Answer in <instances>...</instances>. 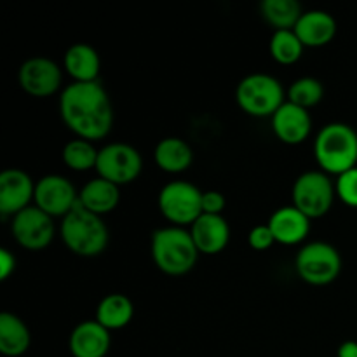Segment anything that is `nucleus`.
I'll return each mask as SVG.
<instances>
[{
  "mask_svg": "<svg viewBox=\"0 0 357 357\" xmlns=\"http://www.w3.org/2000/svg\"><path fill=\"white\" fill-rule=\"evenodd\" d=\"M59 114L75 138L98 142L114 128V105L100 82H72L59 96Z\"/></svg>",
  "mask_w": 357,
  "mask_h": 357,
  "instance_id": "obj_1",
  "label": "nucleus"
},
{
  "mask_svg": "<svg viewBox=\"0 0 357 357\" xmlns=\"http://www.w3.org/2000/svg\"><path fill=\"white\" fill-rule=\"evenodd\" d=\"M314 157L321 171L326 174H340L357 167V132L344 122L326 124L316 136Z\"/></svg>",
  "mask_w": 357,
  "mask_h": 357,
  "instance_id": "obj_2",
  "label": "nucleus"
},
{
  "mask_svg": "<svg viewBox=\"0 0 357 357\" xmlns=\"http://www.w3.org/2000/svg\"><path fill=\"white\" fill-rule=\"evenodd\" d=\"M59 236L65 246L77 257L93 258L103 253L110 241V232L103 216L87 211L77 204L59 225Z\"/></svg>",
  "mask_w": 357,
  "mask_h": 357,
  "instance_id": "obj_3",
  "label": "nucleus"
},
{
  "mask_svg": "<svg viewBox=\"0 0 357 357\" xmlns=\"http://www.w3.org/2000/svg\"><path fill=\"white\" fill-rule=\"evenodd\" d=\"M152 258L160 272L167 275H185L195 267L199 251L190 230L183 227H164L152 234Z\"/></svg>",
  "mask_w": 357,
  "mask_h": 357,
  "instance_id": "obj_4",
  "label": "nucleus"
},
{
  "mask_svg": "<svg viewBox=\"0 0 357 357\" xmlns=\"http://www.w3.org/2000/svg\"><path fill=\"white\" fill-rule=\"evenodd\" d=\"M236 101L241 110L251 117H272L286 103V93L275 77L251 73L237 84Z\"/></svg>",
  "mask_w": 357,
  "mask_h": 357,
  "instance_id": "obj_5",
  "label": "nucleus"
},
{
  "mask_svg": "<svg viewBox=\"0 0 357 357\" xmlns=\"http://www.w3.org/2000/svg\"><path fill=\"white\" fill-rule=\"evenodd\" d=\"M296 274L310 286H328L342 272V257L335 246L321 241L305 244L295 260Z\"/></svg>",
  "mask_w": 357,
  "mask_h": 357,
  "instance_id": "obj_6",
  "label": "nucleus"
},
{
  "mask_svg": "<svg viewBox=\"0 0 357 357\" xmlns=\"http://www.w3.org/2000/svg\"><path fill=\"white\" fill-rule=\"evenodd\" d=\"M335 197V183L324 171H307L293 185V206L310 220L328 215Z\"/></svg>",
  "mask_w": 357,
  "mask_h": 357,
  "instance_id": "obj_7",
  "label": "nucleus"
},
{
  "mask_svg": "<svg viewBox=\"0 0 357 357\" xmlns=\"http://www.w3.org/2000/svg\"><path fill=\"white\" fill-rule=\"evenodd\" d=\"M159 209L171 225L192 227L202 215V192L190 181H171L160 190Z\"/></svg>",
  "mask_w": 357,
  "mask_h": 357,
  "instance_id": "obj_8",
  "label": "nucleus"
},
{
  "mask_svg": "<svg viewBox=\"0 0 357 357\" xmlns=\"http://www.w3.org/2000/svg\"><path fill=\"white\" fill-rule=\"evenodd\" d=\"M143 157L128 143H108L100 149L96 162L98 176L117 187L129 185L142 174Z\"/></svg>",
  "mask_w": 357,
  "mask_h": 357,
  "instance_id": "obj_9",
  "label": "nucleus"
},
{
  "mask_svg": "<svg viewBox=\"0 0 357 357\" xmlns=\"http://www.w3.org/2000/svg\"><path fill=\"white\" fill-rule=\"evenodd\" d=\"M10 230L21 248L28 251H42L54 239V218L33 204L14 216Z\"/></svg>",
  "mask_w": 357,
  "mask_h": 357,
  "instance_id": "obj_10",
  "label": "nucleus"
},
{
  "mask_svg": "<svg viewBox=\"0 0 357 357\" xmlns=\"http://www.w3.org/2000/svg\"><path fill=\"white\" fill-rule=\"evenodd\" d=\"M33 202L52 218L63 220L79 204V192L68 178L61 174H47L35 183Z\"/></svg>",
  "mask_w": 357,
  "mask_h": 357,
  "instance_id": "obj_11",
  "label": "nucleus"
},
{
  "mask_svg": "<svg viewBox=\"0 0 357 357\" xmlns=\"http://www.w3.org/2000/svg\"><path fill=\"white\" fill-rule=\"evenodd\" d=\"M21 89L33 98H49L61 87L63 72L59 65L45 56H35L21 65L17 73Z\"/></svg>",
  "mask_w": 357,
  "mask_h": 357,
  "instance_id": "obj_12",
  "label": "nucleus"
},
{
  "mask_svg": "<svg viewBox=\"0 0 357 357\" xmlns=\"http://www.w3.org/2000/svg\"><path fill=\"white\" fill-rule=\"evenodd\" d=\"M35 197V183L26 171L9 167L0 173V215L3 218L30 208Z\"/></svg>",
  "mask_w": 357,
  "mask_h": 357,
  "instance_id": "obj_13",
  "label": "nucleus"
},
{
  "mask_svg": "<svg viewBox=\"0 0 357 357\" xmlns=\"http://www.w3.org/2000/svg\"><path fill=\"white\" fill-rule=\"evenodd\" d=\"M271 119L272 131L278 136L279 142L286 145H300L309 138L312 131V119H310L309 110L296 107L288 100Z\"/></svg>",
  "mask_w": 357,
  "mask_h": 357,
  "instance_id": "obj_14",
  "label": "nucleus"
},
{
  "mask_svg": "<svg viewBox=\"0 0 357 357\" xmlns=\"http://www.w3.org/2000/svg\"><path fill=\"white\" fill-rule=\"evenodd\" d=\"M190 236L201 255H220L230 241V227L223 215H201L190 227Z\"/></svg>",
  "mask_w": 357,
  "mask_h": 357,
  "instance_id": "obj_15",
  "label": "nucleus"
},
{
  "mask_svg": "<svg viewBox=\"0 0 357 357\" xmlns=\"http://www.w3.org/2000/svg\"><path fill=\"white\" fill-rule=\"evenodd\" d=\"M68 347L73 357H105L112 347L110 331L96 319L82 321L73 328Z\"/></svg>",
  "mask_w": 357,
  "mask_h": 357,
  "instance_id": "obj_16",
  "label": "nucleus"
},
{
  "mask_svg": "<svg viewBox=\"0 0 357 357\" xmlns=\"http://www.w3.org/2000/svg\"><path fill=\"white\" fill-rule=\"evenodd\" d=\"M275 243L282 246H296L303 243L310 232V218H307L295 206H282L272 213L268 220Z\"/></svg>",
  "mask_w": 357,
  "mask_h": 357,
  "instance_id": "obj_17",
  "label": "nucleus"
},
{
  "mask_svg": "<svg viewBox=\"0 0 357 357\" xmlns=\"http://www.w3.org/2000/svg\"><path fill=\"white\" fill-rule=\"evenodd\" d=\"M337 21L326 10H307L295 26V33L302 40L303 47H323L337 35Z\"/></svg>",
  "mask_w": 357,
  "mask_h": 357,
  "instance_id": "obj_18",
  "label": "nucleus"
},
{
  "mask_svg": "<svg viewBox=\"0 0 357 357\" xmlns=\"http://www.w3.org/2000/svg\"><path fill=\"white\" fill-rule=\"evenodd\" d=\"M63 68L73 82H98L101 70L100 54L89 44H73L63 56Z\"/></svg>",
  "mask_w": 357,
  "mask_h": 357,
  "instance_id": "obj_19",
  "label": "nucleus"
},
{
  "mask_svg": "<svg viewBox=\"0 0 357 357\" xmlns=\"http://www.w3.org/2000/svg\"><path fill=\"white\" fill-rule=\"evenodd\" d=\"M121 202V187L103 178H93L79 192V204L98 216L114 211Z\"/></svg>",
  "mask_w": 357,
  "mask_h": 357,
  "instance_id": "obj_20",
  "label": "nucleus"
},
{
  "mask_svg": "<svg viewBox=\"0 0 357 357\" xmlns=\"http://www.w3.org/2000/svg\"><path fill=\"white\" fill-rule=\"evenodd\" d=\"M153 157H155V164L159 166V169L169 174L183 173L194 162V152H192L190 145L176 136L160 139L157 143Z\"/></svg>",
  "mask_w": 357,
  "mask_h": 357,
  "instance_id": "obj_21",
  "label": "nucleus"
},
{
  "mask_svg": "<svg viewBox=\"0 0 357 357\" xmlns=\"http://www.w3.org/2000/svg\"><path fill=\"white\" fill-rule=\"evenodd\" d=\"M31 333L16 314H0V352L7 357H20L30 349Z\"/></svg>",
  "mask_w": 357,
  "mask_h": 357,
  "instance_id": "obj_22",
  "label": "nucleus"
},
{
  "mask_svg": "<svg viewBox=\"0 0 357 357\" xmlns=\"http://www.w3.org/2000/svg\"><path fill=\"white\" fill-rule=\"evenodd\" d=\"M135 316V305L122 293H110L96 309V321L108 331H117L128 326Z\"/></svg>",
  "mask_w": 357,
  "mask_h": 357,
  "instance_id": "obj_23",
  "label": "nucleus"
},
{
  "mask_svg": "<svg viewBox=\"0 0 357 357\" xmlns=\"http://www.w3.org/2000/svg\"><path fill=\"white\" fill-rule=\"evenodd\" d=\"M261 17L279 30H295L303 10L296 0H264L260 3Z\"/></svg>",
  "mask_w": 357,
  "mask_h": 357,
  "instance_id": "obj_24",
  "label": "nucleus"
},
{
  "mask_svg": "<svg viewBox=\"0 0 357 357\" xmlns=\"http://www.w3.org/2000/svg\"><path fill=\"white\" fill-rule=\"evenodd\" d=\"M271 56L279 65H295L303 54V44L295 33V30H279L274 31L271 38Z\"/></svg>",
  "mask_w": 357,
  "mask_h": 357,
  "instance_id": "obj_25",
  "label": "nucleus"
},
{
  "mask_svg": "<svg viewBox=\"0 0 357 357\" xmlns=\"http://www.w3.org/2000/svg\"><path fill=\"white\" fill-rule=\"evenodd\" d=\"M98 153H100V150L94 146L93 142L75 138L66 143L61 155L66 167L77 171V173H82V171L96 169Z\"/></svg>",
  "mask_w": 357,
  "mask_h": 357,
  "instance_id": "obj_26",
  "label": "nucleus"
},
{
  "mask_svg": "<svg viewBox=\"0 0 357 357\" xmlns=\"http://www.w3.org/2000/svg\"><path fill=\"white\" fill-rule=\"evenodd\" d=\"M286 98H288L289 103L309 110V108L316 107L317 103L323 101L324 86L316 77H302L289 86Z\"/></svg>",
  "mask_w": 357,
  "mask_h": 357,
  "instance_id": "obj_27",
  "label": "nucleus"
},
{
  "mask_svg": "<svg viewBox=\"0 0 357 357\" xmlns=\"http://www.w3.org/2000/svg\"><path fill=\"white\" fill-rule=\"evenodd\" d=\"M337 197L349 208H357V167L337 176L335 181Z\"/></svg>",
  "mask_w": 357,
  "mask_h": 357,
  "instance_id": "obj_28",
  "label": "nucleus"
},
{
  "mask_svg": "<svg viewBox=\"0 0 357 357\" xmlns=\"http://www.w3.org/2000/svg\"><path fill=\"white\" fill-rule=\"evenodd\" d=\"M248 243L253 248L255 251H267L271 250L275 244V237L272 234L268 223L265 225H257L251 229V232L248 234Z\"/></svg>",
  "mask_w": 357,
  "mask_h": 357,
  "instance_id": "obj_29",
  "label": "nucleus"
},
{
  "mask_svg": "<svg viewBox=\"0 0 357 357\" xmlns=\"http://www.w3.org/2000/svg\"><path fill=\"white\" fill-rule=\"evenodd\" d=\"M227 201L218 190L202 192V215H223Z\"/></svg>",
  "mask_w": 357,
  "mask_h": 357,
  "instance_id": "obj_30",
  "label": "nucleus"
},
{
  "mask_svg": "<svg viewBox=\"0 0 357 357\" xmlns=\"http://www.w3.org/2000/svg\"><path fill=\"white\" fill-rule=\"evenodd\" d=\"M16 271V257L9 250H0V281H7L9 275Z\"/></svg>",
  "mask_w": 357,
  "mask_h": 357,
  "instance_id": "obj_31",
  "label": "nucleus"
},
{
  "mask_svg": "<svg viewBox=\"0 0 357 357\" xmlns=\"http://www.w3.org/2000/svg\"><path fill=\"white\" fill-rule=\"evenodd\" d=\"M337 357H357V342L347 340L338 347Z\"/></svg>",
  "mask_w": 357,
  "mask_h": 357,
  "instance_id": "obj_32",
  "label": "nucleus"
}]
</instances>
